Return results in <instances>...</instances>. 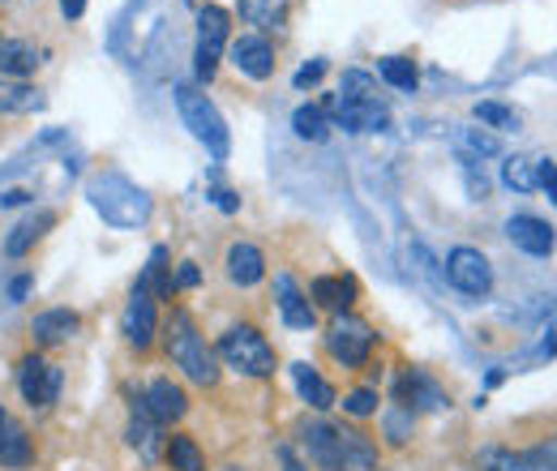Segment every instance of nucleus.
<instances>
[{
	"label": "nucleus",
	"instance_id": "obj_50",
	"mask_svg": "<svg viewBox=\"0 0 557 471\" xmlns=\"http://www.w3.org/2000/svg\"><path fill=\"white\" fill-rule=\"evenodd\" d=\"M0 4H4V0H0Z\"/></svg>",
	"mask_w": 557,
	"mask_h": 471
},
{
	"label": "nucleus",
	"instance_id": "obj_39",
	"mask_svg": "<svg viewBox=\"0 0 557 471\" xmlns=\"http://www.w3.org/2000/svg\"><path fill=\"white\" fill-rule=\"evenodd\" d=\"M322 77H326V61H313V65L296 69V77H292V86H296V90H309V86H318Z\"/></svg>",
	"mask_w": 557,
	"mask_h": 471
},
{
	"label": "nucleus",
	"instance_id": "obj_42",
	"mask_svg": "<svg viewBox=\"0 0 557 471\" xmlns=\"http://www.w3.org/2000/svg\"><path fill=\"white\" fill-rule=\"evenodd\" d=\"M275 459L283 463V471H305V463L296 459V450H292L287 442H278V446H275Z\"/></svg>",
	"mask_w": 557,
	"mask_h": 471
},
{
	"label": "nucleus",
	"instance_id": "obj_49",
	"mask_svg": "<svg viewBox=\"0 0 557 471\" xmlns=\"http://www.w3.org/2000/svg\"><path fill=\"white\" fill-rule=\"evenodd\" d=\"M0 48H4V39H0Z\"/></svg>",
	"mask_w": 557,
	"mask_h": 471
},
{
	"label": "nucleus",
	"instance_id": "obj_6",
	"mask_svg": "<svg viewBox=\"0 0 557 471\" xmlns=\"http://www.w3.org/2000/svg\"><path fill=\"white\" fill-rule=\"evenodd\" d=\"M227 35H232L227 9L202 4V9H198V44H194V73H198V82H210V77L219 73V61H223V52H227V44H232Z\"/></svg>",
	"mask_w": 557,
	"mask_h": 471
},
{
	"label": "nucleus",
	"instance_id": "obj_11",
	"mask_svg": "<svg viewBox=\"0 0 557 471\" xmlns=\"http://www.w3.org/2000/svg\"><path fill=\"white\" fill-rule=\"evenodd\" d=\"M121 331H125V338H129L138 351H146V347L154 343V335H159V300H154V292H150L141 278L134 283V292H129Z\"/></svg>",
	"mask_w": 557,
	"mask_h": 471
},
{
	"label": "nucleus",
	"instance_id": "obj_43",
	"mask_svg": "<svg viewBox=\"0 0 557 471\" xmlns=\"http://www.w3.org/2000/svg\"><path fill=\"white\" fill-rule=\"evenodd\" d=\"M210 198H214V206H219V210H223V214H236V210H240V198H236V194H232V189H214V194H210Z\"/></svg>",
	"mask_w": 557,
	"mask_h": 471
},
{
	"label": "nucleus",
	"instance_id": "obj_25",
	"mask_svg": "<svg viewBox=\"0 0 557 471\" xmlns=\"http://www.w3.org/2000/svg\"><path fill=\"white\" fill-rule=\"evenodd\" d=\"M172 253L163 249V245H154L150 249V262H146V270H141V283L154 292V300H172L176 296V278H172Z\"/></svg>",
	"mask_w": 557,
	"mask_h": 471
},
{
	"label": "nucleus",
	"instance_id": "obj_4",
	"mask_svg": "<svg viewBox=\"0 0 557 471\" xmlns=\"http://www.w3.org/2000/svg\"><path fill=\"white\" fill-rule=\"evenodd\" d=\"M176 108H181L185 129H189V134L207 146V154L214 159V163H223V159L232 154V134H227L223 112L210 103L198 86H176Z\"/></svg>",
	"mask_w": 557,
	"mask_h": 471
},
{
	"label": "nucleus",
	"instance_id": "obj_14",
	"mask_svg": "<svg viewBox=\"0 0 557 471\" xmlns=\"http://www.w3.org/2000/svg\"><path fill=\"white\" fill-rule=\"evenodd\" d=\"M227 57H232V65L240 69L245 77H253V82H267L275 73V48L267 44V35H240V39H232L227 44Z\"/></svg>",
	"mask_w": 557,
	"mask_h": 471
},
{
	"label": "nucleus",
	"instance_id": "obj_47",
	"mask_svg": "<svg viewBox=\"0 0 557 471\" xmlns=\"http://www.w3.org/2000/svg\"><path fill=\"white\" fill-rule=\"evenodd\" d=\"M26 202V189H9L4 198H0V206H22Z\"/></svg>",
	"mask_w": 557,
	"mask_h": 471
},
{
	"label": "nucleus",
	"instance_id": "obj_17",
	"mask_svg": "<svg viewBox=\"0 0 557 471\" xmlns=\"http://www.w3.org/2000/svg\"><path fill=\"white\" fill-rule=\"evenodd\" d=\"M52 227H57V210H35V214H26V219L4 236V253H9V258H26Z\"/></svg>",
	"mask_w": 557,
	"mask_h": 471
},
{
	"label": "nucleus",
	"instance_id": "obj_35",
	"mask_svg": "<svg viewBox=\"0 0 557 471\" xmlns=\"http://www.w3.org/2000/svg\"><path fill=\"white\" fill-rule=\"evenodd\" d=\"M472 116H476L481 125H493V129H519V112H515V108H506V103H493V99L476 103V108H472Z\"/></svg>",
	"mask_w": 557,
	"mask_h": 471
},
{
	"label": "nucleus",
	"instance_id": "obj_18",
	"mask_svg": "<svg viewBox=\"0 0 557 471\" xmlns=\"http://www.w3.org/2000/svg\"><path fill=\"white\" fill-rule=\"evenodd\" d=\"M309 296H313V305H322L331 313H348L351 305H356V296H360V287H356L351 274H318Z\"/></svg>",
	"mask_w": 557,
	"mask_h": 471
},
{
	"label": "nucleus",
	"instance_id": "obj_13",
	"mask_svg": "<svg viewBox=\"0 0 557 471\" xmlns=\"http://www.w3.org/2000/svg\"><path fill=\"white\" fill-rule=\"evenodd\" d=\"M506 240H510L515 249H523L528 258H549L557 249L554 227H549L545 219H536V214H510V219H506Z\"/></svg>",
	"mask_w": 557,
	"mask_h": 471
},
{
	"label": "nucleus",
	"instance_id": "obj_44",
	"mask_svg": "<svg viewBox=\"0 0 557 471\" xmlns=\"http://www.w3.org/2000/svg\"><path fill=\"white\" fill-rule=\"evenodd\" d=\"M202 283V270L194 262H181V274H176V287H198Z\"/></svg>",
	"mask_w": 557,
	"mask_h": 471
},
{
	"label": "nucleus",
	"instance_id": "obj_10",
	"mask_svg": "<svg viewBox=\"0 0 557 471\" xmlns=\"http://www.w3.org/2000/svg\"><path fill=\"white\" fill-rule=\"evenodd\" d=\"M61 386H65V373L52 360H44V356L30 351L17 364V391H22V399L30 407H52L61 399Z\"/></svg>",
	"mask_w": 557,
	"mask_h": 471
},
{
	"label": "nucleus",
	"instance_id": "obj_24",
	"mask_svg": "<svg viewBox=\"0 0 557 471\" xmlns=\"http://www.w3.org/2000/svg\"><path fill=\"white\" fill-rule=\"evenodd\" d=\"M159 429H163V424L141 407V391H138V395H134V420H129V446L141 450L146 463L159 459Z\"/></svg>",
	"mask_w": 557,
	"mask_h": 471
},
{
	"label": "nucleus",
	"instance_id": "obj_37",
	"mask_svg": "<svg viewBox=\"0 0 557 471\" xmlns=\"http://www.w3.org/2000/svg\"><path fill=\"white\" fill-rule=\"evenodd\" d=\"M344 411H348V416H356V420H369V416H377V391H369V386L351 391L348 399H344Z\"/></svg>",
	"mask_w": 557,
	"mask_h": 471
},
{
	"label": "nucleus",
	"instance_id": "obj_41",
	"mask_svg": "<svg viewBox=\"0 0 557 471\" xmlns=\"http://www.w3.org/2000/svg\"><path fill=\"white\" fill-rule=\"evenodd\" d=\"M30 287H35V274H17V278L9 283V300H26Z\"/></svg>",
	"mask_w": 557,
	"mask_h": 471
},
{
	"label": "nucleus",
	"instance_id": "obj_36",
	"mask_svg": "<svg viewBox=\"0 0 557 471\" xmlns=\"http://www.w3.org/2000/svg\"><path fill=\"white\" fill-rule=\"evenodd\" d=\"M339 95H348V99H369V103H382V95H377V77H369V73H360V69H348V73H344Z\"/></svg>",
	"mask_w": 557,
	"mask_h": 471
},
{
	"label": "nucleus",
	"instance_id": "obj_19",
	"mask_svg": "<svg viewBox=\"0 0 557 471\" xmlns=\"http://www.w3.org/2000/svg\"><path fill=\"white\" fill-rule=\"evenodd\" d=\"M77 331H82V322H77L73 309H44V313L35 318V326H30L35 343H44V347H61V343H70Z\"/></svg>",
	"mask_w": 557,
	"mask_h": 471
},
{
	"label": "nucleus",
	"instance_id": "obj_28",
	"mask_svg": "<svg viewBox=\"0 0 557 471\" xmlns=\"http://www.w3.org/2000/svg\"><path fill=\"white\" fill-rule=\"evenodd\" d=\"M481 471H545V468H541L536 450H502V446H493V450L481 455Z\"/></svg>",
	"mask_w": 557,
	"mask_h": 471
},
{
	"label": "nucleus",
	"instance_id": "obj_1",
	"mask_svg": "<svg viewBox=\"0 0 557 471\" xmlns=\"http://www.w3.org/2000/svg\"><path fill=\"white\" fill-rule=\"evenodd\" d=\"M300 446L318 471H377V442L351 424L313 416L300 424Z\"/></svg>",
	"mask_w": 557,
	"mask_h": 471
},
{
	"label": "nucleus",
	"instance_id": "obj_34",
	"mask_svg": "<svg viewBox=\"0 0 557 471\" xmlns=\"http://www.w3.org/2000/svg\"><path fill=\"white\" fill-rule=\"evenodd\" d=\"M377 77L386 82V86H395V90H417L420 73L412 61H404V57H386V61H377Z\"/></svg>",
	"mask_w": 557,
	"mask_h": 471
},
{
	"label": "nucleus",
	"instance_id": "obj_21",
	"mask_svg": "<svg viewBox=\"0 0 557 471\" xmlns=\"http://www.w3.org/2000/svg\"><path fill=\"white\" fill-rule=\"evenodd\" d=\"M35 459V446H30V433L17 424V420H0V468H30Z\"/></svg>",
	"mask_w": 557,
	"mask_h": 471
},
{
	"label": "nucleus",
	"instance_id": "obj_23",
	"mask_svg": "<svg viewBox=\"0 0 557 471\" xmlns=\"http://www.w3.org/2000/svg\"><path fill=\"white\" fill-rule=\"evenodd\" d=\"M44 103H48V99H44L39 86L0 77V112H4V116H30V112H44Z\"/></svg>",
	"mask_w": 557,
	"mask_h": 471
},
{
	"label": "nucleus",
	"instance_id": "obj_5",
	"mask_svg": "<svg viewBox=\"0 0 557 471\" xmlns=\"http://www.w3.org/2000/svg\"><path fill=\"white\" fill-rule=\"evenodd\" d=\"M214 356H219L227 369L245 373V377H271L278 369L275 347L267 343V335H262L258 326H232V331H223Z\"/></svg>",
	"mask_w": 557,
	"mask_h": 471
},
{
	"label": "nucleus",
	"instance_id": "obj_15",
	"mask_svg": "<svg viewBox=\"0 0 557 471\" xmlns=\"http://www.w3.org/2000/svg\"><path fill=\"white\" fill-rule=\"evenodd\" d=\"M141 407H146L159 424H172V420H181V416L189 411V395H185V386H176L172 377H154V382L141 391Z\"/></svg>",
	"mask_w": 557,
	"mask_h": 471
},
{
	"label": "nucleus",
	"instance_id": "obj_32",
	"mask_svg": "<svg viewBox=\"0 0 557 471\" xmlns=\"http://www.w3.org/2000/svg\"><path fill=\"white\" fill-rule=\"evenodd\" d=\"M502 185L515 189V194H532L536 189V163L528 154H510L502 163Z\"/></svg>",
	"mask_w": 557,
	"mask_h": 471
},
{
	"label": "nucleus",
	"instance_id": "obj_3",
	"mask_svg": "<svg viewBox=\"0 0 557 471\" xmlns=\"http://www.w3.org/2000/svg\"><path fill=\"white\" fill-rule=\"evenodd\" d=\"M163 343H168L172 364H176L189 382H198V386H214V382H219V356L207 347V338L198 335V326H194V318H189L185 309L172 313Z\"/></svg>",
	"mask_w": 557,
	"mask_h": 471
},
{
	"label": "nucleus",
	"instance_id": "obj_31",
	"mask_svg": "<svg viewBox=\"0 0 557 471\" xmlns=\"http://www.w3.org/2000/svg\"><path fill=\"white\" fill-rule=\"evenodd\" d=\"M292 129H296V137H305V141H326L331 137V116H326L322 103H305V108H296Z\"/></svg>",
	"mask_w": 557,
	"mask_h": 471
},
{
	"label": "nucleus",
	"instance_id": "obj_27",
	"mask_svg": "<svg viewBox=\"0 0 557 471\" xmlns=\"http://www.w3.org/2000/svg\"><path fill=\"white\" fill-rule=\"evenodd\" d=\"M236 9L258 30H278L287 22V0H236Z\"/></svg>",
	"mask_w": 557,
	"mask_h": 471
},
{
	"label": "nucleus",
	"instance_id": "obj_12",
	"mask_svg": "<svg viewBox=\"0 0 557 471\" xmlns=\"http://www.w3.org/2000/svg\"><path fill=\"white\" fill-rule=\"evenodd\" d=\"M395 404L412 407V411H442V407H450V395L442 391V382L433 373L408 369L399 377V386H395Z\"/></svg>",
	"mask_w": 557,
	"mask_h": 471
},
{
	"label": "nucleus",
	"instance_id": "obj_2",
	"mask_svg": "<svg viewBox=\"0 0 557 471\" xmlns=\"http://www.w3.org/2000/svg\"><path fill=\"white\" fill-rule=\"evenodd\" d=\"M86 202L90 210L108 223V227H116V232H134V227H146L150 223V194L134 185L129 176H121V172H99V176H90L86 181Z\"/></svg>",
	"mask_w": 557,
	"mask_h": 471
},
{
	"label": "nucleus",
	"instance_id": "obj_46",
	"mask_svg": "<svg viewBox=\"0 0 557 471\" xmlns=\"http://www.w3.org/2000/svg\"><path fill=\"white\" fill-rule=\"evenodd\" d=\"M536 356H557V326H549V335H545V343H541Z\"/></svg>",
	"mask_w": 557,
	"mask_h": 471
},
{
	"label": "nucleus",
	"instance_id": "obj_20",
	"mask_svg": "<svg viewBox=\"0 0 557 471\" xmlns=\"http://www.w3.org/2000/svg\"><path fill=\"white\" fill-rule=\"evenodd\" d=\"M227 278H232L236 287L262 283V278H267V258H262V249H258V245H232V249H227Z\"/></svg>",
	"mask_w": 557,
	"mask_h": 471
},
{
	"label": "nucleus",
	"instance_id": "obj_30",
	"mask_svg": "<svg viewBox=\"0 0 557 471\" xmlns=\"http://www.w3.org/2000/svg\"><path fill=\"white\" fill-rule=\"evenodd\" d=\"M382 433H386L391 446H408L412 433H417V411L404 404H391L382 411Z\"/></svg>",
	"mask_w": 557,
	"mask_h": 471
},
{
	"label": "nucleus",
	"instance_id": "obj_8",
	"mask_svg": "<svg viewBox=\"0 0 557 471\" xmlns=\"http://www.w3.org/2000/svg\"><path fill=\"white\" fill-rule=\"evenodd\" d=\"M442 270H446V283H450L455 292L472 296V300H485L488 292H493V267H488V258L481 249H468V245L450 249Z\"/></svg>",
	"mask_w": 557,
	"mask_h": 471
},
{
	"label": "nucleus",
	"instance_id": "obj_16",
	"mask_svg": "<svg viewBox=\"0 0 557 471\" xmlns=\"http://www.w3.org/2000/svg\"><path fill=\"white\" fill-rule=\"evenodd\" d=\"M275 296H278V318H283V326H292V331H313L318 309H313L309 296H300V287L292 283V274H278Z\"/></svg>",
	"mask_w": 557,
	"mask_h": 471
},
{
	"label": "nucleus",
	"instance_id": "obj_40",
	"mask_svg": "<svg viewBox=\"0 0 557 471\" xmlns=\"http://www.w3.org/2000/svg\"><path fill=\"white\" fill-rule=\"evenodd\" d=\"M532 450H536L541 468H545V471H557V433H554V437H545L541 446H532Z\"/></svg>",
	"mask_w": 557,
	"mask_h": 471
},
{
	"label": "nucleus",
	"instance_id": "obj_33",
	"mask_svg": "<svg viewBox=\"0 0 557 471\" xmlns=\"http://www.w3.org/2000/svg\"><path fill=\"white\" fill-rule=\"evenodd\" d=\"M168 463H172V471H207V459H202L198 442L185 437V433L168 437Z\"/></svg>",
	"mask_w": 557,
	"mask_h": 471
},
{
	"label": "nucleus",
	"instance_id": "obj_29",
	"mask_svg": "<svg viewBox=\"0 0 557 471\" xmlns=\"http://www.w3.org/2000/svg\"><path fill=\"white\" fill-rule=\"evenodd\" d=\"M455 146H459V163H481L488 154H502V141L485 129H459Z\"/></svg>",
	"mask_w": 557,
	"mask_h": 471
},
{
	"label": "nucleus",
	"instance_id": "obj_7",
	"mask_svg": "<svg viewBox=\"0 0 557 471\" xmlns=\"http://www.w3.org/2000/svg\"><path fill=\"white\" fill-rule=\"evenodd\" d=\"M373 343H377L373 326H369L364 318H356V313H335L331 326H326V351H331L344 369H360V364L369 360Z\"/></svg>",
	"mask_w": 557,
	"mask_h": 471
},
{
	"label": "nucleus",
	"instance_id": "obj_22",
	"mask_svg": "<svg viewBox=\"0 0 557 471\" xmlns=\"http://www.w3.org/2000/svg\"><path fill=\"white\" fill-rule=\"evenodd\" d=\"M292 382H296V391H300V399L313 407V411H331L335 407V386L313 369V364H292Z\"/></svg>",
	"mask_w": 557,
	"mask_h": 471
},
{
	"label": "nucleus",
	"instance_id": "obj_9",
	"mask_svg": "<svg viewBox=\"0 0 557 471\" xmlns=\"http://www.w3.org/2000/svg\"><path fill=\"white\" fill-rule=\"evenodd\" d=\"M326 116L335 129L344 134H382L391 125V112L386 103H369V99H348V95H331L326 103Z\"/></svg>",
	"mask_w": 557,
	"mask_h": 471
},
{
	"label": "nucleus",
	"instance_id": "obj_45",
	"mask_svg": "<svg viewBox=\"0 0 557 471\" xmlns=\"http://www.w3.org/2000/svg\"><path fill=\"white\" fill-rule=\"evenodd\" d=\"M61 13H65L70 22H77V17L86 13V0H61Z\"/></svg>",
	"mask_w": 557,
	"mask_h": 471
},
{
	"label": "nucleus",
	"instance_id": "obj_26",
	"mask_svg": "<svg viewBox=\"0 0 557 471\" xmlns=\"http://www.w3.org/2000/svg\"><path fill=\"white\" fill-rule=\"evenodd\" d=\"M39 69V52H35V44H26V39H9L4 48H0V73L4 77H13V82H22L26 73H35Z\"/></svg>",
	"mask_w": 557,
	"mask_h": 471
},
{
	"label": "nucleus",
	"instance_id": "obj_48",
	"mask_svg": "<svg viewBox=\"0 0 557 471\" xmlns=\"http://www.w3.org/2000/svg\"><path fill=\"white\" fill-rule=\"evenodd\" d=\"M0 420H4V407H0Z\"/></svg>",
	"mask_w": 557,
	"mask_h": 471
},
{
	"label": "nucleus",
	"instance_id": "obj_38",
	"mask_svg": "<svg viewBox=\"0 0 557 471\" xmlns=\"http://www.w3.org/2000/svg\"><path fill=\"white\" fill-rule=\"evenodd\" d=\"M536 189H545L557 206V163L554 159H541V163H536Z\"/></svg>",
	"mask_w": 557,
	"mask_h": 471
}]
</instances>
